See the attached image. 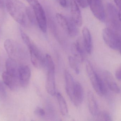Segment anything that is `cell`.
Returning <instances> with one entry per match:
<instances>
[{
  "mask_svg": "<svg viewBox=\"0 0 121 121\" xmlns=\"http://www.w3.org/2000/svg\"><path fill=\"white\" fill-rule=\"evenodd\" d=\"M7 10L12 18L21 25L25 26L29 21L27 16L28 8L18 0H7Z\"/></svg>",
  "mask_w": 121,
  "mask_h": 121,
  "instance_id": "6da1fadb",
  "label": "cell"
},
{
  "mask_svg": "<svg viewBox=\"0 0 121 121\" xmlns=\"http://www.w3.org/2000/svg\"><path fill=\"white\" fill-rule=\"evenodd\" d=\"M21 34L23 41L29 49L32 64L37 68H42L45 66V56L26 33L21 30Z\"/></svg>",
  "mask_w": 121,
  "mask_h": 121,
  "instance_id": "7a4b0ae2",
  "label": "cell"
},
{
  "mask_svg": "<svg viewBox=\"0 0 121 121\" xmlns=\"http://www.w3.org/2000/svg\"><path fill=\"white\" fill-rule=\"evenodd\" d=\"M86 69L88 76L96 93L101 96L106 95L107 93V88L103 81L95 72L89 61L86 62Z\"/></svg>",
  "mask_w": 121,
  "mask_h": 121,
  "instance_id": "3957f363",
  "label": "cell"
},
{
  "mask_svg": "<svg viewBox=\"0 0 121 121\" xmlns=\"http://www.w3.org/2000/svg\"><path fill=\"white\" fill-rule=\"evenodd\" d=\"M103 38L105 43L112 49L121 51L120 35L115 30L110 28H105L102 31Z\"/></svg>",
  "mask_w": 121,
  "mask_h": 121,
  "instance_id": "277c9868",
  "label": "cell"
},
{
  "mask_svg": "<svg viewBox=\"0 0 121 121\" xmlns=\"http://www.w3.org/2000/svg\"><path fill=\"white\" fill-rule=\"evenodd\" d=\"M31 6L39 28L43 32H46L47 23L45 12L38 0H26Z\"/></svg>",
  "mask_w": 121,
  "mask_h": 121,
  "instance_id": "5b68a950",
  "label": "cell"
},
{
  "mask_svg": "<svg viewBox=\"0 0 121 121\" xmlns=\"http://www.w3.org/2000/svg\"><path fill=\"white\" fill-rule=\"evenodd\" d=\"M87 1L95 17L99 21L104 22L105 19V13L101 0H87Z\"/></svg>",
  "mask_w": 121,
  "mask_h": 121,
  "instance_id": "8992f818",
  "label": "cell"
},
{
  "mask_svg": "<svg viewBox=\"0 0 121 121\" xmlns=\"http://www.w3.org/2000/svg\"><path fill=\"white\" fill-rule=\"evenodd\" d=\"M4 47L10 58L14 59L19 57L22 48L19 44L11 39H7L4 42Z\"/></svg>",
  "mask_w": 121,
  "mask_h": 121,
  "instance_id": "52a82bcc",
  "label": "cell"
},
{
  "mask_svg": "<svg viewBox=\"0 0 121 121\" xmlns=\"http://www.w3.org/2000/svg\"><path fill=\"white\" fill-rule=\"evenodd\" d=\"M71 51L73 58L78 63H82L83 61L86 50L82 39L79 38L75 43L73 44L71 47Z\"/></svg>",
  "mask_w": 121,
  "mask_h": 121,
  "instance_id": "ba28073f",
  "label": "cell"
},
{
  "mask_svg": "<svg viewBox=\"0 0 121 121\" xmlns=\"http://www.w3.org/2000/svg\"><path fill=\"white\" fill-rule=\"evenodd\" d=\"M31 76V71L29 66L22 65L19 67L18 79L19 85L26 87L29 85Z\"/></svg>",
  "mask_w": 121,
  "mask_h": 121,
  "instance_id": "9c48e42d",
  "label": "cell"
},
{
  "mask_svg": "<svg viewBox=\"0 0 121 121\" xmlns=\"http://www.w3.org/2000/svg\"><path fill=\"white\" fill-rule=\"evenodd\" d=\"M70 11L71 19L78 27H80L82 24V15L79 7L74 0L70 3Z\"/></svg>",
  "mask_w": 121,
  "mask_h": 121,
  "instance_id": "30bf717a",
  "label": "cell"
},
{
  "mask_svg": "<svg viewBox=\"0 0 121 121\" xmlns=\"http://www.w3.org/2000/svg\"><path fill=\"white\" fill-rule=\"evenodd\" d=\"M103 76L105 83L110 90L115 93H119L120 92V88L112 73L108 71L105 70L103 72Z\"/></svg>",
  "mask_w": 121,
  "mask_h": 121,
  "instance_id": "8fae6325",
  "label": "cell"
},
{
  "mask_svg": "<svg viewBox=\"0 0 121 121\" xmlns=\"http://www.w3.org/2000/svg\"><path fill=\"white\" fill-rule=\"evenodd\" d=\"M3 82L11 90H16L19 85L18 78L15 77L7 71L4 72L2 74Z\"/></svg>",
  "mask_w": 121,
  "mask_h": 121,
  "instance_id": "7c38bea8",
  "label": "cell"
},
{
  "mask_svg": "<svg viewBox=\"0 0 121 121\" xmlns=\"http://www.w3.org/2000/svg\"><path fill=\"white\" fill-rule=\"evenodd\" d=\"M83 89L82 85L78 82H76L71 102L75 106H79L83 100Z\"/></svg>",
  "mask_w": 121,
  "mask_h": 121,
  "instance_id": "4fadbf2b",
  "label": "cell"
},
{
  "mask_svg": "<svg viewBox=\"0 0 121 121\" xmlns=\"http://www.w3.org/2000/svg\"><path fill=\"white\" fill-rule=\"evenodd\" d=\"M46 87L48 93L54 96L56 95L55 71H48L46 81Z\"/></svg>",
  "mask_w": 121,
  "mask_h": 121,
  "instance_id": "5bb4252c",
  "label": "cell"
},
{
  "mask_svg": "<svg viewBox=\"0 0 121 121\" xmlns=\"http://www.w3.org/2000/svg\"><path fill=\"white\" fill-rule=\"evenodd\" d=\"M65 81L66 91L71 100L73 98L75 82L73 78L68 71L64 72Z\"/></svg>",
  "mask_w": 121,
  "mask_h": 121,
  "instance_id": "9a60e30c",
  "label": "cell"
},
{
  "mask_svg": "<svg viewBox=\"0 0 121 121\" xmlns=\"http://www.w3.org/2000/svg\"><path fill=\"white\" fill-rule=\"evenodd\" d=\"M108 6V13L110 20L114 29V30L115 31V29H117V30H118V29L120 27V26H119V23H120L121 21V19L119 17V12H117L114 7L112 5L109 4Z\"/></svg>",
  "mask_w": 121,
  "mask_h": 121,
  "instance_id": "2e32d148",
  "label": "cell"
},
{
  "mask_svg": "<svg viewBox=\"0 0 121 121\" xmlns=\"http://www.w3.org/2000/svg\"><path fill=\"white\" fill-rule=\"evenodd\" d=\"M82 40L86 51L90 54L92 51V37L89 30L86 27H83L82 31Z\"/></svg>",
  "mask_w": 121,
  "mask_h": 121,
  "instance_id": "e0dca14e",
  "label": "cell"
},
{
  "mask_svg": "<svg viewBox=\"0 0 121 121\" xmlns=\"http://www.w3.org/2000/svg\"><path fill=\"white\" fill-rule=\"evenodd\" d=\"M6 71L11 75L18 78V70L17 62L15 59L10 58L5 63Z\"/></svg>",
  "mask_w": 121,
  "mask_h": 121,
  "instance_id": "ac0fdd59",
  "label": "cell"
},
{
  "mask_svg": "<svg viewBox=\"0 0 121 121\" xmlns=\"http://www.w3.org/2000/svg\"><path fill=\"white\" fill-rule=\"evenodd\" d=\"M87 101L90 112L92 115H96L97 114V104L94 95L90 91L88 92Z\"/></svg>",
  "mask_w": 121,
  "mask_h": 121,
  "instance_id": "d6986e66",
  "label": "cell"
},
{
  "mask_svg": "<svg viewBox=\"0 0 121 121\" xmlns=\"http://www.w3.org/2000/svg\"><path fill=\"white\" fill-rule=\"evenodd\" d=\"M56 20L60 26L68 32L70 25V19H68L65 16L60 13H57L56 15Z\"/></svg>",
  "mask_w": 121,
  "mask_h": 121,
  "instance_id": "ffe728a7",
  "label": "cell"
},
{
  "mask_svg": "<svg viewBox=\"0 0 121 121\" xmlns=\"http://www.w3.org/2000/svg\"><path fill=\"white\" fill-rule=\"evenodd\" d=\"M56 97L61 112L64 116L67 115L68 111L67 104L65 99L63 95L59 92L57 93Z\"/></svg>",
  "mask_w": 121,
  "mask_h": 121,
  "instance_id": "44dd1931",
  "label": "cell"
},
{
  "mask_svg": "<svg viewBox=\"0 0 121 121\" xmlns=\"http://www.w3.org/2000/svg\"><path fill=\"white\" fill-rule=\"evenodd\" d=\"M47 71H55V66L52 58L48 54L45 56V65Z\"/></svg>",
  "mask_w": 121,
  "mask_h": 121,
  "instance_id": "7402d4cb",
  "label": "cell"
},
{
  "mask_svg": "<svg viewBox=\"0 0 121 121\" xmlns=\"http://www.w3.org/2000/svg\"><path fill=\"white\" fill-rule=\"evenodd\" d=\"M68 60L69 65L71 68L75 71L76 74H79L80 69L78 67V62L72 56H69L68 57Z\"/></svg>",
  "mask_w": 121,
  "mask_h": 121,
  "instance_id": "603a6c76",
  "label": "cell"
},
{
  "mask_svg": "<svg viewBox=\"0 0 121 121\" xmlns=\"http://www.w3.org/2000/svg\"><path fill=\"white\" fill-rule=\"evenodd\" d=\"M97 120L98 121H112V117L107 112H102L97 114Z\"/></svg>",
  "mask_w": 121,
  "mask_h": 121,
  "instance_id": "cb8c5ba5",
  "label": "cell"
},
{
  "mask_svg": "<svg viewBox=\"0 0 121 121\" xmlns=\"http://www.w3.org/2000/svg\"><path fill=\"white\" fill-rule=\"evenodd\" d=\"M7 92L3 82L0 81V99L3 100L6 98Z\"/></svg>",
  "mask_w": 121,
  "mask_h": 121,
  "instance_id": "d4e9b609",
  "label": "cell"
},
{
  "mask_svg": "<svg viewBox=\"0 0 121 121\" xmlns=\"http://www.w3.org/2000/svg\"><path fill=\"white\" fill-rule=\"evenodd\" d=\"M35 114L38 116L43 117L45 114V112L43 109L40 107H37L35 110Z\"/></svg>",
  "mask_w": 121,
  "mask_h": 121,
  "instance_id": "484cf974",
  "label": "cell"
},
{
  "mask_svg": "<svg viewBox=\"0 0 121 121\" xmlns=\"http://www.w3.org/2000/svg\"><path fill=\"white\" fill-rule=\"evenodd\" d=\"M78 4L83 8H85L88 6L87 0H76Z\"/></svg>",
  "mask_w": 121,
  "mask_h": 121,
  "instance_id": "4316f807",
  "label": "cell"
},
{
  "mask_svg": "<svg viewBox=\"0 0 121 121\" xmlns=\"http://www.w3.org/2000/svg\"><path fill=\"white\" fill-rule=\"evenodd\" d=\"M115 76L118 80L120 81L121 80V67L120 66L115 71Z\"/></svg>",
  "mask_w": 121,
  "mask_h": 121,
  "instance_id": "83f0119b",
  "label": "cell"
},
{
  "mask_svg": "<svg viewBox=\"0 0 121 121\" xmlns=\"http://www.w3.org/2000/svg\"><path fill=\"white\" fill-rule=\"evenodd\" d=\"M58 3L62 7H65L67 5L66 0H57Z\"/></svg>",
  "mask_w": 121,
  "mask_h": 121,
  "instance_id": "f1b7e54d",
  "label": "cell"
},
{
  "mask_svg": "<svg viewBox=\"0 0 121 121\" xmlns=\"http://www.w3.org/2000/svg\"><path fill=\"white\" fill-rule=\"evenodd\" d=\"M117 6L120 9L121 7V0H114Z\"/></svg>",
  "mask_w": 121,
  "mask_h": 121,
  "instance_id": "f546056e",
  "label": "cell"
},
{
  "mask_svg": "<svg viewBox=\"0 0 121 121\" xmlns=\"http://www.w3.org/2000/svg\"><path fill=\"white\" fill-rule=\"evenodd\" d=\"M4 6V3L3 0H0V8H2Z\"/></svg>",
  "mask_w": 121,
  "mask_h": 121,
  "instance_id": "4dcf8cb0",
  "label": "cell"
},
{
  "mask_svg": "<svg viewBox=\"0 0 121 121\" xmlns=\"http://www.w3.org/2000/svg\"></svg>",
  "mask_w": 121,
  "mask_h": 121,
  "instance_id": "1f68e13d",
  "label": "cell"
}]
</instances>
